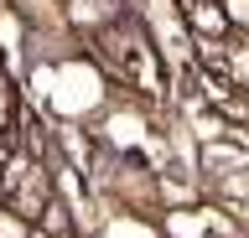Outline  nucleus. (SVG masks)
Instances as JSON below:
<instances>
[{
  "mask_svg": "<svg viewBox=\"0 0 249 238\" xmlns=\"http://www.w3.org/2000/svg\"><path fill=\"white\" fill-rule=\"evenodd\" d=\"M36 94H47V104L62 114V119H83L104 104V78H99V67L83 63V57H68L57 67H36Z\"/></svg>",
  "mask_w": 249,
  "mask_h": 238,
  "instance_id": "f257e3e1",
  "label": "nucleus"
},
{
  "mask_svg": "<svg viewBox=\"0 0 249 238\" xmlns=\"http://www.w3.org/2000/svg\"><path fill=\"white\" fill-rule=\"evenodd\" d=\"M187 26H192L197 36H208V42H223V36L233 32V26H229V11L213 5V0H192V5H187Z\"/></svg>",
  "mask_w": 249,
  "mask_h": 238,
  "instance_id": "f03ea898",
  "label": "nucleus"
},
{
  "mask_svg": "<svg viewBox=\"0 0 249 238\" xmlns=\"http://www.w3.org/2000/svg\"><path fill=\"white\" fill-rule=\"evenodd\" d=\"M104 140L114 145V150H135V145H140V140H151V135H145V119H140L135 109H124V114H109Z\"/></svg>",
  "mask_w": 249,
  "mask_h": 238,
  "instance_id": "7ed1b4c3",
  "label": "nucleus"
},
{
  "mask_svg": "<svg viewBox=\"0 0 249 238\" xmlns=\"http://www.w3.org/2000/svg\"><path fill=\"white\" fill-rule=\"evenodd\" d=\"M208 228H213V218L197 207H177L166 218V238H208Z\"/></svg>",
  "mask_w": 249,
  "mask_h": 238,
  "instance_id": "20e7f679",
  "label": "nucleus"
},
{
  "mask_svg": "<svg viewBox=\"0 0 249 238\" xmlns=\"http://www.w3.org/2000/svg\"><path fill=\"white\" fill-rule=\"evenodd\" d=\"M120 11V0H73V21L78 26H104Z\"/></svg>",
  "mask_w": 249,
  "mask_h": 238,
  "instance_id": "39448f33",
  "label": "nucleus"
},
{
  "mask_svg": "<svg viewBox=\"0 0 249 238\" xmlns=\"http://www.w3.org/2000/svg\"><path fill=\"white\" fill-rule=\"evenodd\" d=\"M223 73H229L233 88H249V42H233L223 52Z\"/></svg>",
  "mask_w": 249,
  "mask_h": 238,
  "instance_id": "423d86ee",
  "label": "nucleus"
},
{
  "mask_svg": "<svg viewBox=\"0 0 249 238\" xmlns=\"http://www.w3.org/2000/svg\"><path fill=\"white\" fill-rule=\"evenodd\" d=\"M223 11H229L233 32H249V0H223Z\"/></svg>",
  "mask_w": 249,
  "mask_h": 238,
  "instance_id": "0eeeda50",
  "label": "nucleus"
},
{
  "mask_svg": "<svg viewBox=\"0 0 249 238\" xmlns=\"http://www.w3.org/2000/svg\"><path fill=\"white\" fill-rule=\"evenodd\" d=\"M104 238H151V233H145L140 222H130V228H124V222H114V228H109Z\"/></svg>",
  "mask_w": 249,
  "mask_h": 238,
  "instance_id": "6e6552de",
  "label": "nucleus"
},
{
  "mask_svg": "<svg viewBox=\"0 0 249 238\" xmlns=\"http://www.w3.org/2000/svg\"><path fill=\"white\" fill-rule=\"evenodd\" d=\"M0 238H21V228H16V218H0Z\"/></svg>",
  "mask_w": 249,
  "mask_h": 238,
  "instance_id": "1a4fd4ad",
  "label": "nucleus"
},
{
  "mask_svg": "<svg viewBox=\"0 0 249 238\" xmlns=\"http://www.w3.org/2000/svg\"><path fill=\"white\" fill-rule=\"evenodd\" d=\"M0 119H5V83H0Z\"/></svg>",
  "mask_w": 249,
  "mask_h": 238,
  "instance_id": "9d476101",
  "label": "nucleus"
}]
</instances>
